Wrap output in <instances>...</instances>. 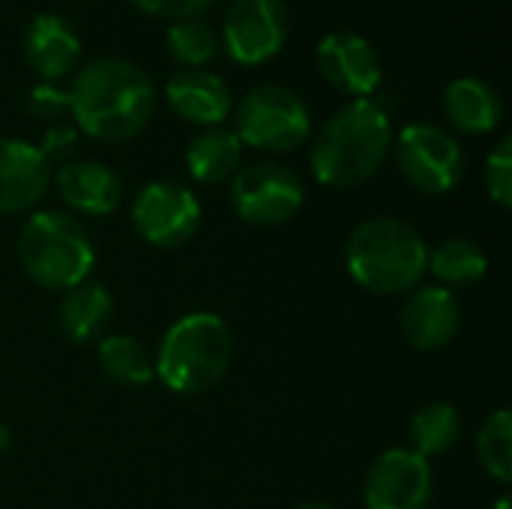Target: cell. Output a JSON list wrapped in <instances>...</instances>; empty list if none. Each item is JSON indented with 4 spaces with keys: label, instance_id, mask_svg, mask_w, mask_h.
Here are the masks:
<instances>
[{
    "label": "cell",
    "instance_id": "obj_1",
    "mask_svg": "<svg viewBox=\"0 0 512 509\" xmlns=\"http://www.w3.org/2000/svg\"><path fill=\"white\" fill-rule=\"evenodd\" d=\"M156 108L153 81L141 66L123 57L84 63L69 87V114L75 126L96 141L135 138Z\"/></svg>",
    "mask_w": 512,
    "mask_h": 509
},
{
    "label": "cell",
    "instance_id": "obj_2",
    "mask_svg": "<svg viewBox=\"0 0 512 509\" xmlns=\"http://www.w3.org/2000/svg\"><path fill=\"white\" fill-rule=\"evenodd\" d=\"M393 144L390 117L372 99L339 108L312 144V174L333 189L360 186L387 159Z\"/></svg>",
    "mask_w": 512,
    "mask_h": 509
},
{
    "label": "cell",
    "instance_id": "obj_3",
    "mask_svg": "<svg viewBox=\"0 0 512 509\" xmlns=\"http://www.w3.org/2000/svg\"><path fill=\"white\" fill-rule=\"evenodd\" d=\"M345 261L357 285L375 294H405L423 279L429 249L408 222L378 216L354 228Z\"/></svg>",
    "mask_w": 512,
    "mask_h": 509
},
{
    "label": "cell",
    "instance_id": "obj_4",
    "mask_svg": "<svg viewBox=\"0 0 512 509\" xmlns=\"http://www.w3.org/2000/svg\"><path fill=\"white\" fill-rule=\"evenodd\" d=\"M231 330L213 312H189L168 327L159 342L153 372L183 396H198L216 387L231 363Z\"/></svg>",
    "mask_w": 512,
    "mask_h": 509
},
{
    "label": "cell",
    "instance_id": "obj_5",
    "mask_svg": "<svg viewBox=\"0 0 512 509\" xmlns=\"http://www.w3.org/2000/svg\"><path fill=\"white\" fill-rule=\"evenodd\" d=\"M18 261L36 285L69 291L87 282L93 270V246L78 219L42 210L33 213L18 234Z\"/></svg>",
    "mask_w": 512,
    "mask_h": 509
},
{
    "label": "cell",
    "instance_id": "obj_6",
    "mask_svg": "<svg viewBox=\"0 0 512 509\" xmlns=\"http://www.w3.org/2000/svg\"><path fill=\"white\" fill-rule=\"evenodd\" d=\"M312 117L306 102L279 84L249 90L237 105V138L249 147L288 153L309 138Z\"/></svg>",
    "mask_w": 512,
    "mask_h": 509
},
{
    "label": "cell",
    "instance_id": "obj_7",
    "mask_svg": "<svg viewBox=\"0 0 512 509\" xmlns=\"http://www.w3.org/2000/svg\"><path fill=\"white\" fill-rule=\"evenodd\" d=\"M396 165L414 189L447 195L462 180L465 153L450 132L432 123H411L396 138Z\"/></svg>",
    "mask_w": 512,
    "mask_h": 509
},
{
    "label": "cell",
    "instance_id": "obj_8",
    "mask_svg": "<svg viewBox=\"0 0 512 509\" xmlns=\"http://www.w3.org/2000/svg\"><path fill=\"white\" fill-rule=\"evenodd\" d=\"M231 201L243 222L270 228L297 216L303 207V183L285 165L258 162L234 174Z\"/></svg>",
    "mask_w": 512,
    "mask_h": 509
},
{
    "label": "cell",
    "instance_id": "obj_9",
    "mask_svg": "<svg viewBox=\"0 0 512 509\" xmlns=\"http://www.w3.org/2000/svg\"><path fill=\"white\" fill-rule=\"evenodd\" d=\"M132 222L141 240L150 246L177 249L195 237L201 225V204L186 186L174 180H156L138 192L132 204Z\"/></svg>",
    "mask_w": 512,
    "mask_h": 509
},
{
    "label": "cell",
    "instance_id": "obj_10",
    "mask_svg": "<svg viewBox=\"0 0 512 509\" xmlns=\"http://www.w3.org/2000/svg\"><path fill=\"white\" fill-rule=\"evenodd\" d=\"M291 30L282 0H231L222 39L225 51L240 66H261L282 51Z\"/></svg>",
    "mask_w": 512,
    "mask_h": 509
},
{
    "label": "cell",
    "instance_id": "obj_11",
    "mask_svg": "<svg viewBox=\"0 0 512 509\" xmlns=\"http://www.w3.org/2000/svg\"><path fill=\"white\" fill-rule=\"evenodd\" d=\"M432 468L414 450H387L366 477V509H429Z\"/></svg>",
    "mask_w": 512,
    "mask_h": 509
},
{
    "label": "cell",
    "instance_id": "obj_12",
    "mask_svg": "<svg viewBox=\"0 0 512 509\" xmlns=\"http://www.w3.org/2000/svg\"><path fill=\"white\" fill-rule=\"evenodd\" d=\"M318 66L336 90L354 99H369L381 84V57L360 33L339 30L324 36L318 45Z\"/></svg>",
    "mask_w": 512,
    "mask_h": 509
},
{
    "label": "cell",
    "instance_id": "obj_13",
    "mask_svg": "<svg viewBox=\"0 0 512 509\" xmlns=\"http://www.w3.org/2000/svg\"><path fill=\"white\" fill-rule=\"evenodd\" d=\"M54 171L39 147L21 138H0V213H21L51 189Z\"/></svg>",
    "mask_w": 512,
    "mask_h": 509
},
{
    "label": "cell",
    "instance_id": "obj_14",
    "mask_svg": "<svg viewBox=\"0 0 512 509\" xmlns=\"http://www.w3.org/2000/svg\"><path fill=\"white\" fill-rule=\"evenodd\" d=\"M462 327V309L453 291L429 285L417 288L402 306V333L420 351L447 348Z\"/></svg>",
    "mask_w": 512,
    "mask_h": 509
},
{
    "label": "cell",
    "instance_id": "obj_15",
    "mask_svg": "<svg viewBox=\"0 0 512 509\" xmlns=\"http://www.w3.org/2000/svg\"><path fill=\"white\" fill-rule=\"evenodd\" d=\"M51 183H57V195L63 198V204L84 216H108L120 207L123 198L120 177L96 159L66 162Z\"/></svg>",
    "mask_w": 512,
    "mask_h": 509
},
{
    "label": "cell",
    "instance_id": "obj_16",
    "mask_svg": "<svg viewBox=\"0 0 512 509\" xmlns=\"http://www.w3.org/2000/svg\"><path fill=\"white\" fill-rule=\"evenodd\" d=\"M165 96L171 108L198 126H219L228 111H231V93L228 84L207 69H180L177 75L168 78Z\"/></svg>",
    "mask_w": 512,
    "mask_h": 509
},
{
    "label": "cell",
    "instance_id": "obj_17",
    "mask_svg": "<svg viewBox=\"0 0 512 509\" xmlns=\"http://www.w3.org/2000/svg\"><path fill=\"white\" fill-rule=\"evenodd\" d=\"M24 54L45 81H60L78 66L81 39L63 18L42 12L24 30Z\"/></svg>",
    "mask_w": 512,
    "mask_h": 509
},
{
    "label": "cell",
    "instance_id": "obj_18",
    "mask_svg": "<svg viewBox=\"0 0 512 509\" xmlns=\"http://www.w3.org/2000/svg\"><path fill=\"white\" fill-rule=\"evenodd\" d=\"M444 111L447 120L468 135H486L492 129H498L504 105L501 96L495 93V87H489L480 78H456L447 84L444 90Z\"/></svg>",
    "mask_w": 512,
    "mask_h": 509
},
{
    "label": "cell",
    "instance_id": "obj_19",
    "mask_svg": "<svg viewBox=\"0 0 512 509\" xmlns=\"http://www.w3.org/2000/svg\"><path fill=\"white\" fill-rule=\"evenodd\" d=\"M111 309H114L111 297L102 285L81 282V285L69 288L60 303V330L75 345L96 342L105 336V330L111 324Z\"/></svg>",
    "mask_w": 512,
    "mask_h": 509
},
{
    "label": "cell",
    "instance_id": "obj_20",
    "mask_svg": "<svg viewBox=\"0 0 512 509\" xmlns=\"http://www.w3.org/2000/svg\"><path fill=\"white\" fill-rule=\"evenodd\" d=\"M240 159H243V141L237 138V132L222 126H210L207 132L195 135L186 150L189 174L198 183H222L234 177Z\"/></svg>",
    "mask_w": 512,
    "mask_h": 509
},
{
    "label": "cell",
    "instance_id": "obj_21",
    "mask_svg": "<svg viewBox=\"0 0 512 509\" xmlns=\"http://www.w3.org/2000/svg\"><path fill=\"white\" fill-rule=\"evenodd\" d=\"M426 270L450 288H468V285H477L486 270H489V258L486 252L474 243V240H465V237H453L447 243H441L435 252H429V264Z\"/></svg>",
    "mask_w": 512,
    "mask_h": 509
},
{
    "label": "cell",
    "instance_id": "obj_22",
    "mask_svg": "<svg viewBox=\"0 0 512 509\" xmlns=\"http://www.w3.org/2000/svg\"><path fill=\"white\" fill-rule=\"evenodd\" d=\"M99 369L105 378L123 387H144L153 381V360L147 348L132 336H105L96 348Z\"/></svg>",
    "mask_w": 512,
    "mask_h": 509
},
{
    "label": "cell",
    "instance_id": "obj_23",
    "mask_svg": "<svg viewBox=\"0 0 512 509\" xmlns=\"http://www.w3.org/2000/svg\"><path fill=\"white\" fill-rule=\"evenodd\" d=\"M462 435V417L450 402H432L411 420V450L426 462L432 456H444L456 447Z\"/></svg>",
    "mask_w": 512,
    "mask_h": 509
},
{
    "label": "cell",
    "instance_id": "obj_24",
    "mask_svg": "<svg viewBox=\"0 0 512 509\" xmlns=\"http://www.w3.org/2000/svg\"><path fill=\"white\" fill-rule=\"evenodd\" d=\"M168 51L186 69H204L219 54V36L201 18L171 21V27H168Z\"/></svg>",
    "mask_w": 512,
    "mask_h": 509
},
{
    "label": "cell",
    "instance_id": "obj_25",
    "mask_svg": "<svg viewBox=\"0 0 512 509\" xmlns=\"http://www.w3.org/2000/svg\"><path fill=\"white\" fill-rule=\"evenodd\" d=\"M477 456L480 465L486 468L489 477H495L498 483H510L512 480V420L510 411L501 408L495 411L480 435H477Z\"/></svg>",
    "mask_w": 512,
    "mask_h": 509
},
{
    "label": "cell",
    "instance_id": "obj_26",
    "mask_svg": "<svg viewBox=\"0 0 512 509\" xmlns=\"http://www.w3.org/2000/svg\"><path fill=\"white\" fill-rule=\"evenodd\" d=\"M486 186L495 204L512 207V138H501L486 159Z\"/></svg>",
    "mask_w": 512,
    "mask_h": 509
},
{
    "label": "cell",
    "instance_id": "obj_27",
    "mask_svg": "<svg viewBox=\"0 0 512 509\" xmlns=\"http://www.w3.org/2000/svg\"><path fill=\"white\" fill-rule=\"evenodd\" d=\"M30 114L36 120L60 123L69 114V90L57 87L54 81H42L30 90Z\"/></svg>",
    "mask_w": 512,
    "mask_h": 509
},
{
    "label": "cell",
    "instance_id": "obj_28",
    "mask_svg": "<svg viewBox=\"0 0 512 509\" xmlns=\"http://www.w3.org/2000/svg\"><path fill=\"white\" fill-rule=\"evenodd\" d=\"M129 3L147 15L183 21V18H195L198 12H204L213 0H129Z\"/></svg>",
    "mask_w": 512,
    "mask_h": 509
},
{
    "label": "cell",
    "instance_id": "obj_29",
    "mask_svg": "<svg viewBox=\"0 0 512 509\" xmlns=\"http://www.w3.org/2000/svg\"><path fill=\"white\" fill-rule=\"evenodd\" d=\"M75 144H78V129H75V126H66V123H54V126L45 132L39 150H42V156L51 162V159L69 156V153L75 150Z\"/></svg>",
    "mask_w": 512,
    "mask_h": 509
},
{
    "label": "cell",
    "instance_id": "obj_30",
    "mask_svg": "<svg viewBox=\"0 0 512 509\" xmlns=\"http://www.w3.org/2000/svg\"><path fill=\"white\" fill-rule=\"evenodd\" d=\"M9 444H12V432H9L6 426H0V453H3Z\"/></svg>",
    "mask_w": 512,
    "mask_h": 509
},
{
    "label": "cell",
    "instance_id": "obj_31",
    "mask_svg": "<svg viewBox=\"0 0 512 509\" xmlns=\"http://www.w3.org/2000/svg\"><path fill=\"white\" fill-rule=\"evenodd\" d=\"M294 509H333V507H327V504H297Z\"/></svg>",
    "mask_w": 512,
    "mask_h": 509
},
{
    "label": "cell",
    "instance_id": "obj_32",
    "mask_svg": "<svg viewBox=\"0 0 512 509\" xmlns=\"http://www.w3.org/2000/svg\"><path fill=\"white\" fill-rule=\"evenodd\" d=\"M495 509H512L510 498H501V501H498V507H495Z\"/></svg>",
    "mask_w": 512,
    "mask_h": 509
}]
</instances>
